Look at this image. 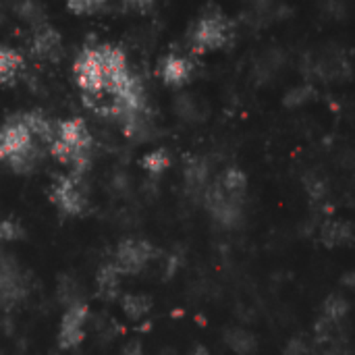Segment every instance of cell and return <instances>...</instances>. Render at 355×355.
<instances>
[{"instance_id": "1", "label": "cell", "mask_w": 355, "mask_h": 355, "mask_svg": "<svg viewBox=\"0 0 355 355\" xmlns=\"http://www.w3.org/2000/svg\"><path fill=\"white\" fill-rule=\"evenodd\" d=\"M29 275L10 254H0V312L12 310L29 293Z\"/></svg>"}, {"instance_id": "2", "label": "cell", "mask_w": 355, "mask_h": 355, "mask_svg": "<svg viewBox=\"0 0 355 355\" xmlns=\"http://www.w3.org/2000/svg\"><path fill=\"white\" fill-rule=\"evenodd\" d=\"M231 37V23L225 15L216 12V15H206L202 17L189 35V44L196 52H206V50H214L220 48L229 42Z\"/></svg>"}, {"instance_id": "3", "label": "cell", "mask_w": 355, "mask_h": 355, "mask_svg": "<svg viewBox=\"0 0 355 355\" xmlns=\"http://www.w3.org/2000/svg\"><path fill=\"white\" fill-rule=\"evenodd\" d=\"M158 256L156 248L144 239H125L119 243L116 252H114V260L112 264L116 266V270L121 275H137L141 272L154 258Z\"/></svg>"}, {"instance_id": "4", "label": "cell", "mask_w": 355, "mask_h": 355, "mask_svg": "<svg viewBox=\"0 0 355 355\" xmlns=\"http://www.w3.org/2000/svg\"><path fill=\"white\" fill-rule=\"evenodd\" d=\"M52 200L64 214H71V216L83 214L87 208V196L83 191V177H77V175L58 177L52 185Z\"/></svg>"}, {"instance_id": "5", "label": "cell", "mask_w": 355, "mask_h": 355, "mask_svg": "<svg viewBox=\"0 0 355 355\" xmlns=\"http://www.w3.org/2000/svg\"><path fill=\"white\" fill-rule=\"evenodd\" d=\"M75 75L77 81L83 89V94H96L102 92L104 85V67L98 54V46L96 48H85L77 60H75Z\"/></svg>"}, {"instance_id": "6", "label": "cell", "mask_w": 355, "mask_h": 355, "mask_svg": "<svg viewBox=\"0 0 355 355\" xmlns=\"http://www.w3.org/2000/svg\"><path fill=\"white\" fill-rule=\"evenodd\" d=\"M89 320V308L85 304L73 306L64 310V316L60 320V333H58V345L62 349L77 347L85 337V324Z\"/></svg>"}, {"instance_id": "7", "label": "cell", "mask_w": 355, "mask_h": 355, "mask_svg": "<svg viewBox=\"0 0 355 355\" xmlns=\"http://www.w3.org/2000/svg\"><path fill=\"white\" fill-rule=\"evenodd\" d=\"M31 144H33V139H31L29 131L25 129V125L21 121V114H12L0 127V162H4L6 158L23 152Z\"/></svg>"}, {"instance_id": "8", "label": "cell", "mask_w": 355, "mask_h": 355, "mask_svg": "<svg viewBox=\"0 0 355 355\" xmlns=\"http://www.w3.org/2000/svg\"><path fill=\"white\" fill-rule=\"evenodd\" d=\"M185 189L187 196L196 198V200H204L212 179H210V162L202 156H191L185 162Z\"/></svg>"}, {"instance_id": "9", "label": "cell", "mask_w": 355, "mask_h": 355, "mask_svg": "<svg viewBox=\"0 0 355 355\" xmlns=\"http://www.w3.org/2000/svg\"><path fill=\"white\" fill-rule=\"evenodd\" d=\"M121 125H123V133L125 137H129L131 141L135 144H146V141H152L158 131H156V125L150 116L148 110H137V112H129L121 119Z\"/></svg>"}, {"instance_id": "10", "label": "cell", "mask_w": 355, "mask_h": 355, "mask_svg": "<svg viewBox=\"0 0 355 355\" xmlns=\"http://www.w3.org/2000/svg\"><path fill=\"white\" fill-rule=\"evenodd\" d=\"M33 50L37 56H42L46 60H60L64 54L60 33L54 27H50L48 23L37 27L33 33Z\"/></svg>"}, {"instance_id": "11", "label": "cell", "mask_w": 355, "mask_h": 355, "mask_svg": "<svg viewBox=\"0 0 355 355\" xmlns=\"http://www.w3.org/2000/svg\"><path fill=\"white\" fill-rule=\"evenodd\" d=\"M191 71H193V62L189 58L173 54V52L160 60V69H158L160 77L168 85H183L191 77Z\"/></svg>"}, {"instance_id": "12", "label": "cell", "mask_w": 355, "mask_h": 355, "mask_svg": "<svg viewBox=\"0 0 355 355\" xmlns=\"http://www.w3.org/2000/svg\"><path fill=\"white\" fill-rule=\"evenodd\" d=\"M285 64V52L281 48H268L254 64V77L260 83L270 81Z\"/></svg>"}, {"instance_id": "13", "label": "cell", "mask_w": 355, "mask_h": 355, "mask_svg": "<svg viewBox=\"0 0 355 355\" xmlns=\"http://www.w3.org/2000/svg\"><path fill=\"white\" fill-rule=\"evenodd\" d=\"M56 300L64 310L85 304L83 302V285L79 283V279L73 275H62L56 285Z\"/></svg>"}, {"instance_id": "14", "label": "cell", "mask_w": 355, "mask_h": 355, "mask_svg": "<svg viewBox=\"0 0 355 355\" xmlns=\"http://www.w3.org/2000/svg\"><path fill=\"white\" fill-rule=\"evenodd\" d=\"M216 185L229 196V198H235V200H243L245 202V191H248V177L243 171L231 166L227 168L223 175H218L216 179Z\"/></svg>"}, {"instance_id": "15", "label": "cell", "mask_w": 355, "mask_h": 355, "mask_svg": "<svg viewBox=\"0 0 355 355\" xmlns=\"http://www.w3.org/2000/svg\"><path fill=\"white\" fill-rule=\"evenodd\" d=\"M318 237L324 245L329 248H337V245H345L352 241V227L343 220H324L318 227Z\"/></svg>"}, {"instance_id": "16", "label": "cell", "mask_w": 355, "mask_h": 355, "mask_svg": "<svg viewBox=\"0 0 355 355\" xmlns=\"http://www.w3.org/2000/svg\"><path fill=\"white\" fill-rule=\"evenodd\" d=\"M175 112L185 123H200V121H204V108L198 102V98L191 96L189 92H183V94H179L175 98Z\"/></svg>"}, {"instance_id": "17", "label": "cell", "mask_w": 355, "mask_h": 355, "mask_svg": "<svg viewBox=\"0 0 355 355\" xmlns=\"http://www.w3.org/2000/svg\"><path fill=\"white\" fill-rule=\"evenodd\" d=\"M21 67H23V56L17 50L0 44V83L10 85L17 79Z\"/></svg>"}, {"instance_id": "18", "label": "cell", "mask_w": 355, "mask_h": 355, "mask_svg": "<svg viewBox=\"0 0 355 355\" xmlns=\"http://www.w3.org/2000/svg\"><path fill=\"white\" fill-rule=\"evenodd\" d=\"M225 343L237 355H254L258 349L256 337L245 329H229L225 335Z\"/></svg>"}, {"instance_id": "19", "label": "cell", "mask_w": 355, "mask_h": 355, "mask_svg": "<svg viewBox=\"0 0 355 355\" xmlns=\"http://www.w3.org/2000/svg\"><path fill=\"white\" fill-rule=\"evenodd\" d=\"M119 281H121V272L116 270V266L112 262L104 264L98 270L96 277V285H98V293L106 300H112L119 295Z\"/></svg>"}, {"instance_id": "20", "label": "cell", "mask_w": 355, "mask_h": 355, "mask_svg": "<svg viewBox=\"0 0 355 355\" xmlns=\"http://www.w3.org/2000/svg\"><path fill=\"white\" fill-rule=\"evenodd\" d=\"M121 308L123 312L133 318V320H141L150 314L152 310V300L144 293H127L121 297Z\"/></svg>"}, {"instance_id": "21", "label": "cell", "mask_w": 355, "mask_h": 355, "mask_svg": "<svg viewBox=\"0 0 355 355\" xmlns=\"http://www.w3.org/2000/svg\"><path fill=\"white\" fill-rule=\"evenodd\" d=\"M141 166H144L152 177H158V175H162V173L171 166V154H168L164 148L152 150V152H148V154L141 158Z\"/></svg>"}, {"instance_id": "22", "label": "cell", "mask_w": 355, "mask_h": 355, "mask_svg": "<svg viewBox=\"0 0 355 355\" xmlns=\"http://www.w3.org/2000/svg\"><path fill=\"white\" fill-rule=\"evenodd\" d=\"M15 10H17V15H19L23 21H27L33 29L46 25V10H44V6L37 4V2H19V4H15Z\"/></svg>"}, {"instance_id": "23", "label": "cell", "mask_w": 355, "mask_h": 355, "mask_svg": "<svg viewBox=\"0 0 355 355\" xmlns=\"http://www.w3.org/2000/svg\"><path fill=\"white\" fill-rule=\"evenodd\" d=\"M304 185H306V191L308 196L312 198L314 204H324L327 202V196H329V185H327V179L318 173H308L304 177Z\"/></svg>"}, {"instance_id": "24", "label": "cell", "mask_w": 355, "mask_h": 355, "mask_svg": "<svg viewBox=\"0 0 355 355\" xmlns=\"http://www.w3.org/2000/svg\"><path fill=\"white\" fill-rule=\"evenodd\" d=\"M347 312H349V304L343 295H331L322 308V316L337 322V324H341L347 318Z\"/></svg>"}, {"instance_id": "25", "label": "cell", "mask_w": 355, "mask_h": 355, "mask_svg": "<svg viewBox=\"0 0 355 355\" xmlns=\"http://www.w3.org/2000/svg\"><path fill=\"white\" fill-rule=\"evenodd\" d=\"M314 96H316V87H314L312 83L295 85V87H291V89L285 94V106H291V108L304 106V104L310 102Z\"/></svg>"}, {"instance_id": "26", "label": "cell", "mask_w": 355, "mask_h": 355, "mask_svg": "<svg viewBox=\"0 0 355 355\" xmlns=\"http://www.w3.org/2000/svg\"><path fill=\"white\" fill-rule=\"evenodd\" d=\"M67 8L77 15H98V12L110 10L112 6L108 2H98V0H75V2H69Z\"/></svg>"}, {"instance_id": "27", "label": "cell", "mask_w": 355, "mask_h": 355, "mask_svg": "<svg viewBox=\"0 0 355 355\" xmlns=\"http://www.w3.org/2000/svg\"><path fill=\"white\" fill-rule=\"evenodd\" d=\"M23 235H25V231L15 218H0V239L2 241H17Z\"/></svg>"}, {"instance_id": "28", "label": "cell", "mask_w": 355, "mask_h": 355, "mask_svg": "<svg viewBox=\"0 0 355 355\" xmlns=\"http://www.w3.org/2000/svg\"><path fill=\"white\" fill-rule=\"evenodd\" d=\"M312 355H345V345L341 339H331V341H322L316 343Z\"/></svg>"}, {"instance_id": "29", "label": "cell", "mask_w": 355, "mask_h": 355, "mask_svg": "<svg viewBox=\"0 0 355 355\" xmlns=\"http://www.w3.org/2000/svg\"><path fill=\"white\" fill-rule=\"evenodd\" d=\"M283 355H312L310 343H306L304 339H291L285 347Z\"/></svg>"}, {"instance_id": "30", "label": "cell", "mask_w": 355, "mask_h": 355, "mask_svg": "<svg viewBox=\"0 0 355 355\" xmlns=\"http://www.w3.org/2000/svg\"><path fill=\"white\" fill-rule=\"evenodd\" d=\"M154 8V4L152 2H146V0H139V2H121V4H116V10H123V12H127V10H133V12H148V10H152Z\"/></svg>"}, {"instance_id": "31", "label": "cell", "mask_w": 355, "mask_h": 355, "mask_svg": "<svg viewBox=\"0 0 355 355\" xmlns=\"http://www.w3.org/2000/svg\"><path fill=\"white\" fill-rule=\"evenodd\" d=\"M129 187H131V185H129V177H127L125 173H121V171H119V173L112 177V189H114V191H119V193H127V191H129Z\"/></svg>"}, {"instance_id": "32", "label": "cell", "mask_w": 355, "mask_h": 355, "mask_svg": "<svg viewBox=\"0 0 355 355\" xmlns=\"http://www.w3.org/2000/svg\"><path fill=\"white\" fill-rule=\"evenodd\" d=\"M125 355H144L139 341H131V343L127 345V349H125Z\"/></svg>"}, {"instance_id": "33", "label": "cell", "mask_w": 355, "mask_h": 355, "mask_svg": "<svg viewBox=\"0 0 355 355\" xmlns=\"http://www.w3.org/2000/svg\"><path fill=\"white\" fill-rule=\"evenodd\" d=\"M193 355H208V352H206L204 347H198V349H196V354H193Z\"/></svg>"}, {"instance_id": "34", "label": "cell", "mask_w": 355, "mask_h": 355, "mask_svg": "<svg viewBox=\"0 0 355 355\" xmlns=\"http://www.w3.org/2000/svg\"><path fill=\"white\" fill-rule=\"evenodd\" d=\"M0 355H2V354H0Z\"/></svg>"}]
</instances>
